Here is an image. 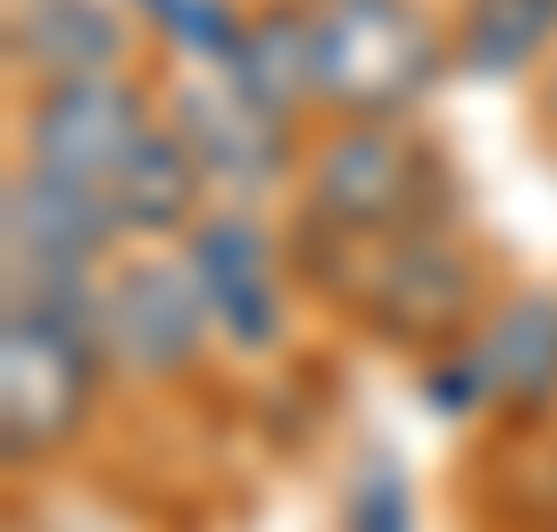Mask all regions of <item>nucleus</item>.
<instances>
[{
	"instance_id": "nucleus-1",
	"label": "nucleus",
	"mask_w": 557,
	"mask_h": 532,
	"mask_svg": "<svg viewBox=\"0 0 557 532\" xmlns=\"http://www.w3.org/2000/svg\"><path fill=\"white\" fill-rule=\"evenodd\" d=\"M308 200H317V225L349 242H392V233H417L433 209V159L399 125H349L325 141Z\"/></svg>"
},
{
	"instance_id": "nucleus-2",
	"label": "nucleus",
	"mask_w": 557,
	"mask_h": 532,
	"mask_svg": "<svg viewBox=\"0 0 557 532\" xmlns=\"http://www.w3.org/2000/svg\"><path fill=\"white\" fill-rule=\"evenodd\" d=\"M433 25L408 0H333L317 17V92L342 109H399L433 84Z\"/></svg>"
},
{
	"instance_id": "nucleus-3",
	"label": "nucleus",
	"mask_w": 557,
	"mask_h": 532,
	"mask_svg": "<svg viewBox=\"0 0 557 532\" xmlns=\"http://www.w3.org/2000/svg\"><path fill=\"white\" fill-rule=\"evenodd\" d=\"M84 399H92V342H75L67 324L34 317V308H9V342H0V433H9V458H34L59 433L84 424Z\"/></svg>"
},
{
	"instance_id": "nucleus-4",
	"label": "nucleus",
	"mask_w": 557,
	"mask_h": 532,
	"mask_svg": "<svg viewBox=\"0 0 557 532\" xmlns=\"http://www.w3.org/2000/svg\"><path fill=\"white\" fill-rule=\"evenodd\" d=\"M25 134H34V166L42 175L109 191L125 175V159L150 141V116H141V92L125 75H67V84L42 92V109L25 116Z\"/></svg>"
},
{
	"instance_id": "nucleus-5",
	"label": "nucleus",
	"mask_w": 557,
	"mask_h": 532,
	"mask_svg": "<svg viewBox=\"0 0 557 532\" xmlns=\"http://www.w3.org/2000/svg\"><path fill=\"white\" fill-rule=\"evenodd\" d=\"M358 308L392 342H442L474 308V267L433 233H392V242H374V275L358 283Z\"/></svg>"
},
{
	"instance_id": "nucleus-6",
	"label": "nucleus",
	"mask_w": 557,
	"mask_h": 532,
	"mask_svg": "<svg viewBox=\"0 0 557 532\" xmlns=\"http://www.w3.org/2000/svg\"><path fill=\"white\" fill-rule=\"evenodd\" d=\"M200 275H175V267H134L116 275L109 292V342L116 358H134L141 374H166L200 349Z\"/></svg>"
},
{
	"instance_id": "nucleus-7",
	"label": "nucleus",
	"mask_w": 557,
	"mask_h": 532,
	"mask_svg": "<svg viewBox=\"0 0 557 532\" xmlns=\"http://www.w3.org/2000/svg\"><path fill=\"white\" fill-rule=\"evenodd\" d=\"M191 275H200V292H209L216 324H225L242 349H267V342L283 333L275 267H267V242H258V225H242V216H216V225H200V242H191Z\"/></svg>"
},
{
	"instance_id": "nucleus-8",
	"label": "nucleus",
	"mask_w": 557,
	"mask_h": 532,
	"mask_svg": "<svg viewBox=\"0 0 557 532\" xmlns=\"http://www.w3.org/2000/svg\"><path fill=\"white\" fill-rule=\"evenodd\" d=\"M109 233H116V216L100 191L59 184L42 166L9 184V267H84V258H100Z\"/></svg>"
},
{
	"instance_id": "nucleus-9",
	"label": "nucleus",
	"mask_w": 557,
	"mask_h": 532,
	"mask_svg": "<svg viewBox=\"0 0 557 532\" xmlns=\"http://www.w3.org/2000/svg\"><path fill=\"white\" fill-rule=\"evenodd\" d=\"M483 367V392L508 399V408H541L557 392V300H516L499 308L483 342L466 349Z\"/></svg>"
},
{
	"instance_id": "nucleus-10",
	"label": "nucleus",
	"mask_w": 557,
	"mask_h": 532,
	"mask_svg": "<svg viewBox=\"0 0 557 532\" xmlns=\"http://www.w3.org/2000/svg\"><path fill=\"white\" fill-rule=\"evenodd\" d=\"M175 116H184V141L209 175H225V184H267V175H275L283 134H275L267 109H233V100H216V92H184Z\"/></svg>"
},
{
	"instance_id": "nucleus-11",
	"label": "nucleus",
	"mask_w": 557,
	"mask_h": 532,
	"mask_svg": "<svg viewBox=\"0 0 557 532\" xmlns=\"http://www.w3.org/2000/svg\"><path fill=\"white\" fill-rule=\"evenodd\" d=\"M225 75H233V92L250 100V109L283 116L308 84H317V25H300L292 9L258 17L250 34H242V50L225 59Z\"/></svg>"
},
{
	"instance_id": "nucleus-12",
	"label": "nucleus",
	"mask_w": 557,
	"mask_h": 532,
	"mask_svg": "<svg viewBox=\"0 0 557 532\" xmlns=\"http://www.w3.org/2000/svg\"><path fill=\"white\" fill-rule=\"evenodd\" d=\"M191 184H200L191 141H184V134H150L134 159H125V175L100 191V200H109L116 233H159V225H175V216L191 209Z\"/></svg>"
},
{
	"instance_id": "nucleus-13",
	"label": "nucleus",
	"mask_w": 557,
	"mask_h": 532,
	"mask_svg": "<svg viewBox=\"0 0 557 532\" xmlns=\"http://www.w3.org/2000/svg\"><path fill=\"white\" fill-rule=\"evenodd\" d=\"M17 50L34 59L42 75H109L116 59V17L100 0H34V17L17 25Z\"/></svg>"
},
{
	"instance_id": "nucleus-14",
	"label": "nucleus",
	"mask_w": 557,
	"mask_h": 532,
	"mask_svg": "<svg viewBox=\"0 0 557 532\" xmlns=\"http://www.w3.org/2000/svg\"><path fill=\"white\" fill-rule=\"evenodd\" d=\"M549 34H557V0H466L458 59L474 75H508V67H524Z\"/></svg>"
},
{
	"instance_id": "nucleus-15",
	"label": "nucleus",
	"mask_w": 557,
	"mask_h": 532,
	"mask_svg": "<svg viewBox=\"0 0 557 532\" xmlns=\"http://www.w3.org/2000/svg\"><path fill=\"white\" fill-rule=\"evenodd\" d=\"M349 524H358V532H417V516H408V483H399L392 458H374L367 474H358V508H349Z\"/></svg>"
}]
</instances>
